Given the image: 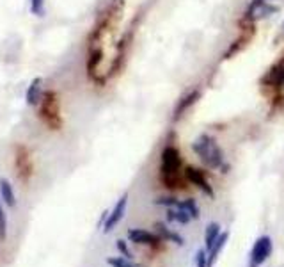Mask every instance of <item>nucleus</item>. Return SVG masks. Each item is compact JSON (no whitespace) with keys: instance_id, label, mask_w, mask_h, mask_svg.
<instances>
[{"instance_id":"obj_6","label":"nucleus","mask_w":284,"mask_h":267,"mask_svg":"<svg viewBox=\"0 0 284 267\" xmlns=\"http://www.w3.org/2000/svg\"><path fill=\"white\" fill-rule=\"evenodd\" d=\"M14 168L18 171V177L22 182H28L32 177V160H30V151L25 146L16 148V157H14Z\"/></svg>"},{"instance_id":"obj_5","label":"nucleus","mask_w":284,"mask_h":267,"mask_svg":"<svg viewBox=\"0 0 284 267\" xmlns=\"http://www.w3.org/2000/svg\"><path fill=\"white\" fill-rule=\"evenodd\" d=\"M277 11H279V7L270 4L268 0H251V2L247 4V7H245V11H243L242 16L245 20H251V22L258 24V22H261V20L270 18L272 14L277 13Z\"/></svg>"},{"instance_id":"obj_7","label":"nucleus","mask_w":284,"mask_h":267,"mask_svg":"<svg viewBox=\"0 0 284 267\" xmlns=\"http://www.w3.org/2000/svg\"><path fill=\"white\" fill-rule=\"evenodd\" d=\"M272 253V239L268 235H263L256 240L251 251V267H259L268 260Z\"/></svg>"},{"instance_id":"obj_21","label":"nucleus","mask_w":284,"mask_h":267,"mask_svg":"<svg viewBox=\"0 0 284 267\" xmlns=\"http://www.w3.org/2000/svg\"><path fill=\"white\" fill-rule=\"evenodd\" d=\"M30 13L34 16H43L45 14V0H30Z\"/></svg>"},{"instance_id":"obj_26","label":"nucleus","mask_w":284,"mask_h":267,"mask_svg":"<svg viewBox=\"0 0 284 267\" xmlns=\"http://www.w3.org/2000/svg\"><path fill=\"white\" fill-rule=\"evenodd\" d=\"M268 2H270V0H268ZM274 2H275V0H274Z\"/></svg>"},{"instance_id":"obj_17","label":"nucleus","mask_w":284,"mask_h":267,"mask_svg":"<svg viewBox=\"0 0 284 267\" xmlns=\"http://www.w3.org/2000/svg\"><path fill=\"white\" fill-rule=\"evenodd\" d=\"M226 242H228V234H220L219 239L215 240V244L211 246V249H210V257H208V267L213 266V262L217 260V257L220 255V251H222V248L226 246Z\"/></svg>"},{"instance_id":"obj_4","label":"nucleus","mask_w":284,"mask_h":267,"mask_svg":"<svg viewBox=\"0 0 284 267\" xmlns=\"http://www.w3.org/2000/svg\"><path fill=\"white\" fill-rule=\"evenodd\" d=\"M259 84L263 89H270L274 94L283 91L284 89V56L281 57L275 64H272L270 68H268V71L263 75Z\"/></svg>"},{"instance_id":"obj_9","label":"nucleus","mask_w":284,"mask_h":267,"mask_svg":"<svg viewBox=\"0 0 284 267\" xmlns=\"http://www.w3.org/2000/svg\"><path fill=\"white\" fill-rule=\"evenodd\" d=\"M199 98H201V89L199 88H194V89H190L188 93L183 94L181 98L178 100L176 107H174V111H173V119L174 121L181 119L183 114H185L186 111L192 107V105H196Z\"/></svg>"},{"instance_id":"obj_18","label":"nucleus","mask_w":284,"mask_h":267,"mask_svg":"<svg viewBox=\"0 0 284 267\" xmlns=\"http://www.w3.org/2000/svg\"><path fill=\"white\" fill-rule=\"evenodd\" d=\"M108 266L112 267H140L139 264H133L130 258H121V257H110L107 258Z\"/></svg>"},{"instance_id":"obj_19","label":"nucleus","mask_w":284,"mask_h":267,"mask_svg":"<svg viewBox=\"0 0 284 267\" xmlns=\"http://www.w3.org/2000/svg\"><path fill=\"white\" fill-rule=\"evenodd\" d=\"M180 207H181V208H185V210L190 214L192 219H197V217H199V208H197V205H196V202H194V200H185V202L180 203Z\"/></svg>"},{"instance_id":"obj_25","label":"nucleus","mask_w":284,"mask_h":267,"mask_svg":"<svg viewBox=\"0 0 284 267\" xmlns=\"http://www.w3.org/2000/svg\"><path fill=\"white\" fill-rule=\"evenodd\" d=\"M283 29H284V22H283Z\"/></svg>"},{"instance_id":"obj_3","label":"nucleus","mask_w":284,"mask_h":267,"mask_svg":"<svg viewBox=\"0 0 284 267\" xmlns=\"http://www.w3.org/2000/svg\"><path fill=\"white\" fill-rule=\"evenodd\" d=\"M41 107H39V118L50 130H61V102L55 91H45L41 96Z\"/></svg>"},{"instance_id":"obj_13","label":"nucleus","mask_w":284,"mask_h":267,"mask_svg":"<svg viewBox=\"0 0 284 267\" xmlns=\"http://www.w3.org/2000/svg\"><path fill=\"white\" fill-rule=\"evenodd\" d=\"M0 198H2V202H4L7 207H11V208L16 205L13 185H11V182L7 178H0Z\"/></svg>"},{"instance_id":"obj_12","label":"nucleus","mask_w":284,"mask_h":267,"mask_svg":"<svg viewBox=\"0 0 284 267\" xmlns=\"http://www.w3.org/2000/svg\"><path fill=\"white\" fill-rule=\"evenodd\" d=\"M41 84H43V80L39 79V77H36V79H34L32 82H30V86H28V89H27L25 100H27V103H28V105H32V107L41 102V96H43Z\"/></svg>"},{"instance_id":"obj_15","label":"nucleus","mask_w":284,"mask_h":267,"mask_svg":"<svg viewBox=\"0 0 284 267\" xmlns=\"http://www.w3.org/2000/svg\"><path fill=\"white\" fill-rule=\"evenodd\" d=\"M155 230H156V235L160 237V240H173V242H176L178 246H181L183 244L181 237H180L176 232H171L163 223H156V225H155Z\"/></svg>"},{"instance_id":"obj_1","label":"nucleus","mask_w":284,"mask_h":267,"mask_svg":"<svg viewBox=\"0 0 284 267\" xmlns=\"http://www.w3.org/2000/svg\"><path fill=\"white\" fill-rule=\"evenodd\" d=\"M192 151L197 155V159L208 169H222V173H228V166L224 160V151L219 143L208 134H201L192 143Z\"/></svg>"},{"instance_id":"obj_11","label":"nucleus","mask_w":284,"mask_h":267,"mask_svg":"<svg viewBox=\"0 0 284 267\" xmlns=\"http://www.w3.org/2000/svg\"><path fill=\"white\" fill-rule=\"evenodd\" d=\"M128 239H130V242H133V244H149V246L160 242L158 235H155V234H151V232H146V230H140V228L128 230Z\"/></svg>"},{"instance_id":"obj_20","label":"nucleus","mask_w":284,"mask_h":267,"mask_svg":"<svg viewBox=\"0 0 284 267\" xmlns=\"http://www.w3.org/2000/svg\"><path fill=\"white\" fill-rule=\"evenodd\" d=\"M5 237H7V217H5L4 207H2V202H0V240H4Z\"/></svg>"},{"instance_id":"obj_10","label":"nucleus","mask_w":284,"mask_h":267,"mask_svg":"<svg viewBox=\"0 0 284 267\" xmlns=\"http://www.w3.org/2000/svg\"><path fill=\"white\" fill-rule=\"evenodd\" d=\"M126 205H128V194L125 192V194L117 200L116 205H114V210L107 216V221H105V225H103V230H105V232H110V230L123 219V216H125V212H126Z\"/></svg>"},{"instance_id":"obj_16","label":"nucleus","mask_w":284,"mask_h":267,"mask_svg":"<svg viewBox=\"0 0 284 267\" xmlns=\"http://www.w3.org/2000/svg\"><path fill=\"white\" fill-rule=\"evenodd\" d=\"M220 234H222V232H220V225H219V223H210V225L206 226L205 242H206V248H208V251L211 249V246L215 244V240L219 239Z\"/></svg>"},{"instance_id":"obj_24","label":"nucleus","mask_w":284,"mask_h":267,"mask_svg":"<svg viewBox=\"0 0 284 267\" xmlns=\"http://www.w3.org/2000/svg\"><path fill=\"white\" fill-rule=\"evenodd\" d=\"M117 249H119V251H121L126 258H130L131 260V253H130V249H128V246H126L125 240H117Z\"/></svg>"},{"instance_id":"obj_23","label":"nucleus","mask_w":284,"mask_h":267,"mask_svg":"<svg viewBox=\"0 0 284 267\" xmlns=\"http://www.w3.org/2000/svg\"><path fill=\"white\" fill-rule=\"evenodd\" d=\"M197 267H208V258H206V253L203 249L197 251Z\"/></svg>"},{"instance_id":"obj_14","label":"nucleus","mask_w":284,"mask_h":267,"mask_svg":"<svg viewBox=\"0 0 284 267\" xmlns=\"http://www.w3.org/2000/svg\"><path fill=\"white\" fill-rule=\"evenodd\" d=\"M167 219L173 223H181V225H188L192 221L190 214L181 208V207H169L167 208Z\"/></svg>"},{"instance_id":"obj_2","label":"nucleus","mask_w":284,"mask_h":267,"mask_svg":"<svg viewBox=\"0 0 284 267\" xmlns=\"http://www.w3.org/2000/svg\"><path fill=\"white\" fill-rule=\"evenodd\" d=\"M181 169H183V160L181 153L176 146L169 145L163 148L162 151V162H160V178L162 183L167 189L174 191L180 189L181 185Z\"/></svg>"},{"instance_id":"obj_22","label":"nucleus","mask_w":284,"mask_h":267,"mask_svg":"<svg viewBox=\"0 0 284 267\" xmlns=\"http://www.w3.org/2000/svg\"><path fill=\"white\" fill-rule=\"evenodd\" d=\"M156 205H165V207H180V203L176 198H158V200H155Z\"/></svg>"},{"instance_id":"obj_8","label":"nucleus","mask_w":284,"mask_h":267,"mask_svg":"<svg viewBox=\"0 0 284 267\" xmlns=\"http://www.w3.org/2000/svg\"><path fill=\"white\" fill-rule=\"evenodd\" d=\"M183 177H185V180H188L192 185H196L199 191L205 192L206 196L213 198V189H211L208 178L205 177V173H203L201 169L194 168V166H186V168H183Z\"/></svg>"}]
</instances>
